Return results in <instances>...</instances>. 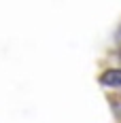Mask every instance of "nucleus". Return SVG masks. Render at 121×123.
<instances>
[{
    "label": "nucleus",
    "instance_id": "nucleus-1",
    "mask_svg": "<svg viewBox=\"0 0 121 123\" xmlns=\"http://www.w3.org/2000/svg\"><path fill=\"white\" fill-rule=\"evenodd\" d=\"M100 83L106 87H121V70L119 68H110L106 72H102Z\"/></svg>",
    "mask_w": 121,
    "mask_h": 123
}]
</instances>
